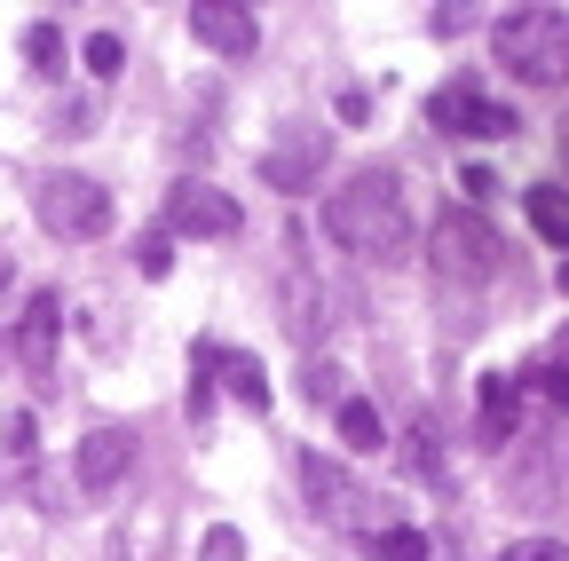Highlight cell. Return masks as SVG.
<instances>
[{
    "label": "cell",
    "mask_w": 569,
    "mask_h": 561,
    "mask_svg": "<svg viewBox=\"0 0 569 561\" xmlns=\"http://www.w3.org/2000/svg\"><path fill=\"white\" fill-rule=\"evenodd\" d=\"M498 561H569V545H553V538H522V545H507Z\"/></svg>",
    "instance_id": "cell-23"
},
{
    "label": "cell",
    "mask_w": 569,
    "mask_h": 561,
    "mask_svg": "<svg viewBox=\"0 0 569 561\" xmlns=\"http://www.w3.org/2000/svg\"><path fill=\"white\" fill-rule=\"evenodd\" d=\"M174 269V238H142V277H167Z\"/></svg>",
    "instance_id": "cell-24"
},
{
    "label": "cell",
    "mask_w": 569,
    "mask_h": 561,
    "mask_svg": "<svg viewBox=\"0 0 569 561\" xmlns=\"http://www.w3.org/2000/svg\"><path fill=\"white\" fill-rule=\"evenodd\" d=\"M515 428H522V395H515V380H507V372H482V411H475V443L507 451V443H515Z\"/></svg>",
    "instance_id": "cell-12"
},
{
    "label": "cell",
    "mask_w": 569,
    "mask_h": 561,
    "mask_svg": "<svg viewBox=\"0 0 569 561\" xmlns=\"http://www.w3.org/2000/svg\"><path fill=\"white\" fill-rule=\"evenodd\" d=\"M127 467H134V435H127V428H88L80 451H71L80 490H111V482H127Z\"/></svg>",
    "instance_id": "cell-10"
},
{
    "label": "cell",
    "mask_w": 569,
    "mask_h": 561,
    "mask_svg": "<svg viewBox=\"0 0 569 561\" xmlns=\"http://www.w3.org/2000/svg\"><path fill=\"white\" fill-rule=\"evenodd\" d=\"M301 395H309V403H340V395H348V388H340V364L317 357V364L301 372Z\"/></svg>",
    "instance_id": "cell-21"
},
{
    "label": "cell",
    "mask_w": 569,
    "mask_h": 561,
    "mask_svg": "<svg viewBox=\"0 0 569 561\" xmlns=\"http://www.w3.org/2000/svg\"><path fill=\"white\" fill-rule=\"evenodd\" d=\"M190 32H198L213 56H230V63H246V56L261 48V24H253V9H238V0H198V9H190Z\"/></svg>",
    "instance_id": "cell-9"
},
{
    "label": "cell",
    "mask_w": 569,
    "mask_h": 561,
    "mask_svg": "<svg viewBox=\"0 0 569 561\" xmlns=\"http://www.w3.org/2000/svg\"><path fill=\"white\" fill-rule=\"evenodd\" d=\"M427 253H436L443 285H482V277H498V230L475 206H443L436 230H427Z\"/></svg>",
    "instance_id": "cell-3"
},
{
    "label": "cell",
    "mask_w": 569,
    "mask_h": 561,
    "mask_svg": "<svg viewBox=\"0 0 569 561\" xmlns=\"http://www.w3.org/2000/svg\"><path fill=\"white\" fill-rule=\"evenodd\" d=\"M553 364H561V372H569V324H561V332H553Z\"/></svg>",
    "instance_id": "cell-27"
},
{
    "label": "cell",
    "mask_w": 569,
    "mask_h": 561,
    "mask_svg": "<svg viewBox=\"0 0 569 561\" xmlns=\"http://www.w3.org/2000/svg\"><path fill=\"white\" fill-rule=\"evenodd\" d=\"M301 482H309V507H317L325 522H340V530H365V538H372V530H388V522H380V514L365 507V499H372V490H365V482H356V474H348L340 459H325V451H309V459H301Z\"/></svg>",
    "instance_id": "cell-5"
},
{
    "label": "cell",
    "mask_w": 569,
    "mask_h": 561,
    "mask_svg": "<svg viewBox=\"0 0 569 561\" xmlns=\"http://www.w3.org/2000/svg\"><path fill=\"white\" fill-rule=\"evenodd\" d=\"M24 56H32V72H63V40H56V24H32V32H24Z\"/></svg>",
    "instance_id": "cell-19"
},
{
    "label": "cell",
    "mask_w": 569,
    "mask_h": 561,
    "mask_svg": "<svg viewBox=\"0 0 569 561\" xmlns=\"http://www.w3.org/2000/svg\"><path fill=\"white\" fill-rule=\"evenodd\" d=\"M522 388H530V395H546V403H561V411H569V372H561V364H553V357H546V364H530V372H522Z\"/></svg>",
    "instance_id": "cell-18"
},
{
    "label": "cell",
    "mask_w": 569,
    "mask_h": 561,
    "mask_svg": "<svg viewBox=\"0 0 569 561\" xmlns=\"http://www.w3.org/2000/svg\"><path fill=\"white\" fill-rule=\"evenodd\" d=\"M32 206L56 238H103L111 230V190L96 174H40L32 182Z\"/></svg>",
    "instance_id": "cell-4"
},
{
    "label": "cell",
    "mask_w": 569,
    "mask_h": 561,
    "mask_svg": "<svg viewBox=\"0 0 569 561\" xmlns=\"http://www.w3.org/2000/svg\"><path fill=\"white\" fill-rule=\"evenodd\" d=\"M561 293H569V253H561Z\"/></svg>",
    "instance_id": "cell-28"
},
{
    "label": "cell",
    "mask_w": 569,
    "mask_h": 561,
    "mask_svg": "<svg viewBox=\"0 0 569 561\" xmlns=\"http://www.w3.org/2000/svg\"><path fill=\"white\" fill-rule=\"evenodd\" d=\"M0 285H9V261H0Z\"/></svg>",
    "instance_id": "cell-29"
},
{
    "label": "cell",
    "mask_w": 569,
    "mask_h": 561,
    "mask_svg": "<svg viewBox=\"0 0 569 561\" xmlns=\"http://www.w3.org/2000/svg\"><path fill=\"white\" fill-rule=\"evenodd\" d=\"M325 238L356 261H380L396 269L411 253V206H403V182L388 167H365V174H348L332 198H325Z\"/></svg>",
    "instance_id": "cell-1"
},
{
    "label": "cell",
    "mask_w": 569,
    "mask_h": 561,
    "mask_svg": "<svg viewBox=\"0 0 569 561\" xmlns=\"http://www.w3.org/2000/svg\"><path fill=\"white\" fill-rule=\"evenodd\" d=\"M9 459H32V411L9 419Z\"/></svg>",
    "instance_id": "cell-25"
},
{
    "label": "cell",
    "mask_w": 569,
    "mask_h": 561,
    "mask_svg": "<svg viewBox=\"0 0 569 561\" xmlns=\"http://www.w3.org/2000/svg\"><path fill=\"white\" fill-rule=\"evenodd\" d=\"M332 428H340L348 451H380V443H388V435H380V411H372L365 395H340V403H332Z\"/></svg>",
    "instance_id": "cell-15"
},
{
    "label": "cell",
    "mask_w": 569,
    "mask_h": 561,
    "mask_svg": "<svg viewBox=\"0 0 569 561\" xmlns=\"http://www.w3.org/2000/svg\"><path fill=\"white\" fill-rule=\"evenodd\" d=\"M325 167H332V134H325V127H309V119H301V127H284L277 143L261 151V182H277L284 198H309Z\"/></svg>",
    "instance_id": "cell-6"
},
{
    "label": "cell",
    "mask_w": 569,
    "mask_h": 561,
    "mask_svg": "<svg viewBox=\"0 0 569 561\" xmlns=\"http://www.w3.org/2000/svg\"><path fill=\"white\" fill-rule=\"evenodd\" d=\"M198 561H246V538H238L230 522H213V530H206V545H198Z\"/></svg>",
    "instance_id": "cell-22"
},
{
    "label": "cell",
    "mask_w": 569,
    "mask_h": 561,
    "mask_svg": "<svg viewBox=\"0 0 569 561\" xmlns=\"http://www.w3.org/2000/svg\"><path fill=\"white\" fill-rule=\"evenodd\" d=\"M427 119H436V134H482V143H498V134H515V111L490 103L475 80H451L427 96Z\"/></svg>",
    "instance_id": "cell-7"
},
{
    "label": "cell",
    "mask_w": 569,
    "mask_h": 561,
    "mask_svg": "<svg viewBox=\"0 0 569 561\" xmlns=\"http://www.w3.org/2000/svg\"><path fill=\"white\" fill-rule=\"evenodd\" d=\"M522 214H530V230H538L546 246H561V253H569V190H553V182H538V190L522 198Z\"/></svg>",
    "instance_id": "cell-14"
},
{
    "label": "cell",
    "mask_w": 569,
    "mask_h": 561,
    "mask_svg": "<svg viewBox=\"0 0 569 561\" xmlns=\"http://www.w3.org/2000/svg\"><path fill=\"white\" fill-rule=\"evenodd\" d=\"M198 364H206V372H222L238 403L269 411V380H261V364H253V357H230V348H213V340H206V348H198Z\"/></svg>",
    "instance_id": "cell-13"
},
{
    "label": "cell",
    "mask_w": 569,
    "mask_h": 561,
    "mask_svg": "<svg viewBox=\"0 0 569 561\" xmlns=\"http://www.w3.org/2000/svg\"><path fill=\"white\" fill-rule=\"evenodd\" d=\"M403 467L419 474V482H443L451 467H443V443H436V419H419V428L403 435Z\"/></svg>",
    "instance_id": "cell-16"
},
{
    "label": "cell",
    "mask_w": 569,
    "mask_h": 561,
    "mask_svg": "<svg viewBox=\"0 0 569 561\" xmlns=\"http://www.w3.org/2000/svg\"><path fill=\"white\" fill-rule=\"evenodd\" d=\"M498 63L522 88H561L569 80V9H515L498 17Z\"/></svg>",
    "instance_id": "cell-2"
},
{
    "label": "cell",
    "mask_w": 569,
    "mask_h": 561,
    "mask_svg": "<svg viewBox=\"0 0 569 561\" xmlns=\"http://www.w3.org/2000/svg\"><path fill=\"white\" fill-rule=\"evenodd\" d=\"M427 24H436V32L451 40V32H467V24H475V9H436V17H427Z\"/></svg>",
    "instance_id": "cell-26"
},
{
    "label": "cell",
    "mask_w": 569,
    "mask_h": 561,
    "mask_svg": "<svg viewBox=\"0 0 569 561\" xmlns=\"http://www.w3.org/2000/svg\"><path fill=\"white\" fill-rule=\"evenodd\" d=\"M80 56H88V72H96V80H111L119 63H127V40H119V32H96V40H88Z\"/></svg>",
    "instance_id": "cell-20"
},
{
    "label": "cell",
    "mask_w": 569,
    "mask_h": 561,
    "mask_svg": "<svg viewBox=\"0 0 569 561\" xmlns=\"http://www.w3.org/2000/svg\"><path fill=\"white\" fill-rule=\"evenodd\" d=\"M56 340H63V301L56 293H32L24 301V324H17V357H24V372L48 388V372H56Z\"/></svg>",
    "instance_id": "cell-11"
},
{
    "label": "cell",
    "mask_w": 569,
    "mask_h": 561,
    "mask_svg": "<svg viewBox=\"0 0 569 561\" xmlns=\"http://www.w3.org/2000/svg\"><path fill=\"white\" fill-rule=\"evenodd\" d=\"M167 222L182 238H238L246 230V206L230 190H213V182H174L167 190Z\"/></svg>",
    "instance_id": "cell-8"
},
{
    "label": "cell",
    "mask_w": 569,
    "mask_h": 561,
    "mask_svg": "<svg viewBox=\"0 0 569 561\" xmlns=\"http://www.w3.org/2000/svg\"><path fill=\"white\" fill-rule=\"evenodd\" d=\"M372 561H427V538L388 522V530H372Z\"/></svg>",
    "instance_id": "cell-17"
}]
</instances>
